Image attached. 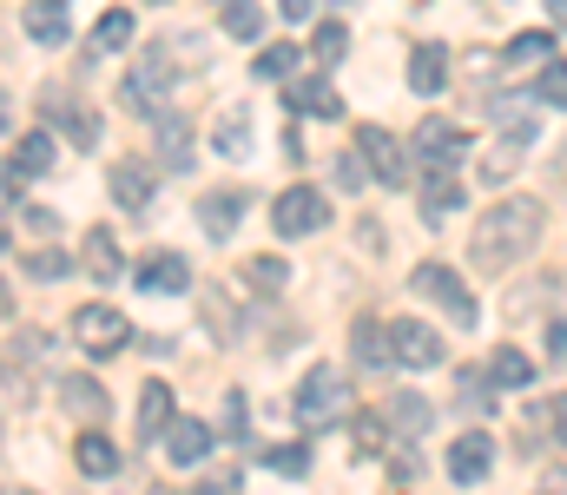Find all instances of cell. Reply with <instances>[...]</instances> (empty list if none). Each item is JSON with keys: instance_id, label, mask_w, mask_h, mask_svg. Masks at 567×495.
I'll use <instances>...</instances> for the list:
<instances>
[{"instance_id": "45", "label": "cell", "mask_w": 567, "mask_h": 495, "mask_svg": "<svg viewBox=\"0 0 567 495\" xmlns=\"http://www.w3.org/2000/svg\"><path fill=\"white\" fill-rule=\"evenodd\" d=\"M548 357H555V363H567V318H555V324H548Z\"/></svg>"}, {"instance_id": "4", "label": "cell", "mask_w": 567, "mask_h": 495, "mask_svg": "<svg viewBox=\"0 0 567 495\" xmlns=\"http://www.w3.org/2000/svg\"><path fill=\"white\" fill-rule=\"evenodd\" d=\"M73 343H80L86 357H120V350L133 343V324H126V311H113V305H80V311H73Z\"/></svg>"}, {"instance_id": "50", "label": "cell", "mask_w": 567, "mask_h": 495, "mask_svg": "<svg viewBox=\"0 0 567 495\" xmlns=\"http://www.w3.org/2000/svg\"><path fill=\"white\" fill-rule=\"evenodd\" d=\"M555 185L567 192V140H561V153H555Z\"/></svg>"}, {"instance_id": "16", "label": "cell", "mask_w": 567, "mask_h": 495, "mask_svg": "<svg viewBox=\"0 0 567 495\" xmlns=\"http://www.w3.org/2000/svg\"><path fill=\"white\" fill-rule=\"evenodd\" d=\"M284 100H290V113H310V120H337L343 113V100H337L330 80H290Z\"/></svg>"}, {"instance_id": "6", "label": "cell", "mask_w": 567, "mask_h": 495, "mask_svg": "<svg viewBox=\"0 0 567 495\" xmlns=\"http://www.w3.org/2000/svg\"><path fill=\"white\" fill-rule=\"evenodd\" d=\"M390 343H396L390 357L410 363V370H435V363H442V337L429 324H416V318H396V324H390Z\"/></svg>"}, {"instance_id": "5", "label": "cell", "mask_w": 567, "mask_h": 495, "mask_svg": "<svg viewBox=\"0 0 567 495\" xmlns=\"http://www.w3.org/2000/svg\"><path fill=\"white\" fill-rule=\"evenodd\" d=\"M271 225H278V238H310L330 225V198L317 185H284L278 205H271Z\"/></svg>"}, {"instance_id": "22", "label": "cell", "mask_w": 567, "mask_h": 495, "mask_svg": "<svg viewBox=\"0 0 567 495\" xmlns=\"http://www.w3.org/2000/svg\"><path fill=\"white\" fill-rule=\"evenodd\" d=\"M80 265L100 278V285H113L120 278V245H113V231L100 225V231H86V251H80Z\"/></svg>"}, {"instance_id": "3", "label": "cell", "mask_w": 567, "mask_h": 495, "mask_svg": "<svg viewBox=\"0 0 567 495\" xmlns=\"http://www.w3.org/2000/svg\"><path fill=\"white\" fill-rule=\"evenodd\" d=\"M410 291H416V298H429V305H442L455 330H475V324H482V311H475V298H468V285H462V271H449V265H416Z\"/></svg>"}, {"instance_id": "9", "label": "cell", "mask_w": 567, "mask_h": 495, "mask_svg": "<svg viewBox=\"0 0 567 495\" xmlns=\"http://www.w3.org/2000/svg\"><path fill=\"white\" fill-rule=\"evenodd\" d=\"M410 146H416V159H423V165H435V172H449V165H462V153H468V140H462V133H455L449 120H423Z\"/></svg>"}, {"instance_id": "42", "label": "cell", "mask_w": 567, "mask_h": 495, "mask_svg": "<svg viewBox=\"0 0 567 495\" xmlns=\"http://www.w3.org/2000/svg\"><path fill=\"white\" fill-rule=\"evenodd\" d=\"M363 178H370L363 153H343V159H337V185H363Z\"/></svg>"}, {"instance_id": "54", "label": "cell", "mask_w": 567, "mask_h": 495, "mask_svg": "<svg viewBox=\"0 0 567 495\" xmlns=\"http://www.w3.org/2000/svg\"><path fill=\"white\" fill-rule=\"evenodd\" d=\"M218 7H225V0H218Z\"/></svg>"}, {"instance_id": "41", "label": "cell", "mask_w": 567, "mask_h": 495, "mask_svg": "<svg viewBox=\"0 0 567 495\" xmlns=\"http://www.w3.org/2000/svg\"><path fill=\"white\" fill-rule=\"evenodd\" d=\"M192 495H238V470H212V476H205Z\"/></svg>"}, {"instance_id": "38", "label": "cell", "mask_w": 567, "mask_h": 495, "mask_svg": "<svg viewBox=\"0 0 567 495\" xmlns=\"http://www.w3.org/2000/svg\"><path fill=\"white\" fill-rule=\"evenodd\" d=\"M535 100L567 106V60H548V66H542V80H535Z\"/></svg>"}, {"instance_id": "21", "label": "cell", "mask_w": 567, "mask_h": 495, "mask_svg": "<svg viewBox=\"0 0 567 495\" xmlns=\"http://www.w3.org/2000/svg\"><path fill=\"white\" fill-rule=\"evenodd\" d=\"M113 198H120L126 212H145V205H152V172H145L140 159L113 165Z\"/></svg>"}, {"instance_id": "19", "label": "cell", "mask_w": 567, "mask_h": 495, "mask_svg": "<svg viewBox=\"0 0 567 495\" xmlns=\"http://www.w3.org/2000/svg\"><path fill=\"white\" fill-rule=\"evenodd\" d=\"M53 159H60V153H53V140H47V133H27V140L13 146L7 178H47V172H53Z\"/></svg>"}, {"instance_id": "36", "label": "cell", "mask_w": 567, "mask_h": 495, "mask_svg": "<svg viewBox=\"0 0 567 495\" xmlns=\"http://www.w3.org/2000/svg\"><path fill=\"white\" fill-rule=\"evenodd\" d=\"M265 463H271L278 476H310V450H303V443H278V450H265Z\"/></svg>"}, {"instance_id": "26", "label": "cell", "mask_w": 567, "mask_h": 495, "mask_svg": "<svg viewBox=\"0 0 567 495\" xmlns=\"http://www.w3.org/2000/svg\"><path fill=\"white\" fill-rule=\"evenodd\" d=\"M158 159L178 165V172L192 165V126H185V120H172V113H158Z\"/></svg>"}, {"instance_id": "47", "label": "cell", "mask_w": 567, "mask_h": 495, "mask_svg": "<svg viewBox=\"0 0 567 495\" xmlns=\"http://www.w3.org/2000/svg\"><path fill=\"white\" fill-rule=\"evenodd\" d=\"M310 7H317V0H278V13L290 20V27H297V20H310Z\"/></svg>"}, {"instance_id": "55", "label": "cell", "mask_w": 567, "mask_h": 495, "mask_svg": "<svg viewBox=\"0 0 567 495\" xmlns=\"http://www.w3.org/2000/svg\"><path fill=\"white\" fill-rule=\"evenodd\" d=\"M152 495H158V489H152Z\"/></svg>"}, {"instance_id": "27", "label": "cell", "mask_w": 567, "mask_h": 495, "mask_svg": "<svg viewBox=\"0 0 567 495\" xmlns=\"http://www.w3.org/2000/svg\"><path fill=\"white\" fill-rule=\"evenodd\" d=\"M133 33H140V20H133L126 7H113V13L93 27V47H100V53H126V47H133Z\"/></svg>"}, {"instance_id": "31", "label": "cell", "mask_w": 567, "mask_h": 495, "mask_svg": "<svg viewBox=\"0 0 567 495\" xmlns=\"http://www.w3.org/2000/svg\"><path fill=\"white\" fill-rule=\"evenodd\" d=\"M212 146H218L225 159H245V153H251V113H245V106H238V113H225V120H218V140H212Z\"/></svg>"}, {"instance_id": "2", "label": "cell", "mask_w": 567, "mask_h": 495, "mask_svg": "<svg viewBox=\"0 0 567 495\" xmlns=\"http://www.w3.org/2000/svg\"><path fill=\"white\" fill-rule=\"evenodd\" d=\"M343 410H350V383L337 377V363H310L303 383H297V396H290V416L303 430H330Z\"/></svg>"}, {"instance_id": "30", "label": "cell", "mask_w": 567, "mask_h": 495, "mask_svg": "<svg viewBox=\"0 0 567 495\" xmlns=\"http://www.w3.org/2000/svg\"><path fill=\"white\" fill-rule=\"evenodd\" d=\"M449 212H462V185H455L449 172H435V178H429V192H423V218H429V225H442Z\"/></svg>"}, {"instance_id": "44", "label": "cell", "mask_w": 567, "mask_h": 495, "mask_svg": "<svg viewBox=\"0 0 567 495\" xmlns=\"http://www.w3.org/2000/svg\"><path fill=\"white\" fill-rule=\"evenodd\" d=\"M548 430H555V443L567 450V396H555V403H548Z\"/></svg>"}, {"instance_id": "43", "label": "cell", "mask_w": 567, "mask_h": 495, "mask_svg": "<svg viewBox=\"0 0 567 495\" xmlns=\"http://www.w3.org/2000/svg\"><path fill=\"white\" fill-rule=\"evenodd\" d=\"M40 350H47L40 330H20V337H13V357H20V363H40Z\"/></svg>"}, {"instance_id": "17", "label": "cell", "mask_w": 567, "mask_h": 495, "mask_svg": "<svg viewBox=\"0 0 567 495\" xmlns=\"http://www.w3.org/2000/svg\"><path fill=\"white\" fill-rule=\"evenodd\" d=\"M449 86V53L435 47V40H423L416 53H410V93H423V100H435Z\"/></svg>"}, {"instance_id": "37", "label": "cell", "mask_w": 567, "mask_h": 495, "mask_svg": "<svg viewBox=\"0 0 567 495\" xmlns=\"http://www.w3.org/2000/svg\"><path fill=\"white\" fill-rule=\"evenodd\" d=\"M66 265H73V258H66V251H53V245L27 251V278H40V285H47V278H66Z\"/></svg>"}, {"instance_id": "34", "label": "cell", "mask_w": 567, "mask_h": 495, "mask_svg": "<svg viewBox=\"0 0 567 495\" xmlns=\"http://www.w3.org/2000/svg\"><path fill=\"white\" fill-rule=\"evenodd\" d=\"M225 33H231V40H258V33H265L258 0H225Z\"/></svg>"}, {"instance_id": "25", "label": "cell", "mask_w": 567, "mask_h": 495, "mask_svg": "<svg viewBox=\"0 0 567 495\" xmlns=\"http://www.w3.org/2000/svg\"><path fill=\"white\" fill-rule=\"evenodd\" d=\"M238 278H245L251 291H265V298H284L290 265H284V258H245V265H238Z\"/></svg>"}, {"instance_id": "11", "label": "cell", "mask_w": 567, "mask_h": 495, "mask_svg": "<svg viewBox=\"0 0 567 495\" xmlns=\"http://www.w3.org/2000/svg\"><path fill=\"white\" fill-rule=\"evenodd\" d=\"M488 470H495V436H482V430L455 436V450H449V476H455V483H482Z\"/></svg>"}, {"instance_id": "51", "label": "cell", "mask_w": 567, "mask_h": 495, "mask_svg": "<svg viewBox=\"0 0 567 495\" xmlns=\"http://www.w3.org/2000/svg\"><path fill=\"white\" fill-rule=\"evenodd\" d=\"M7 120H13V100H7V93H0V133H7Z\"/></svg>"}, {"instance_id": "40", "label": "cell", "mask_w": 567, "mask_h": 495, "mask_svg": "<svg viewBox=\"0 0 567 495\" xmlns=\"http://www.w3.org/2000/svg\"><path fill=\"white\" fill-rule=\"evenodd\" d=\"M245 423H251V410H245V396L231 390V396H225V436H245Z\"/></svg>"}, {"instance_id": "18", "label": "cell", "mask_w": 567, "mask_h": 495, "mask_svg": "<svg viewBox=\"0 0 567 495\" xmlns=\"http://www.w3.org/2000/svg\"><path fill=\"white\" fill-rule=\"evenodd\" d=\"M47 106H53V120L66 126V140H73V146H100V120H93L80 100H66V93H47Z\"/></svg>"}, {"instance_id": "35", "label": "cell", "mask_w": 567, "mask_h": 495, "mask_svg": "<svg viewBox=\"0 0 567 495\" xmlns=\"http://www.w3.org/2000/svg\"><path fill=\"white\" fill-rule=\"evenodd\" d=\"M310 53H317V60H343V53H350V27H343V20H323L317 40H310Z\"/></svg>"}, {"instance_id": "46", "label": "cell", "mask_w": 567, "mask_h": 495, "mask_svg": "<svg viewBox=\"0 0 567 495\" xmlns=\"http://www.w3.org/2000/svg\"><path fill=\"white\" fill-rule=\"evenodd\" d=\"M27 231H60V218H53L47 205H33V212H27Z\"/></svg>"}, {"instance_id": "12", "label": "cell", "mask_w": 567, "mask_h": 495, "mask_svg": "<svg viewBox=\"0 0 567 495\" xmlns=\"http://www.w3.org/2000/svg\"><path fill=\"white\" fill-rule=\"evenodd\" d=\"M357 153H363V165H370L383 185H403V146H396L383 126H357Z\"/></svg>"}, {"instance_id": "48", "label": "cell", "mask_w": 567, "mask_h": 495, "mask_svg": "<svg viewBox=\"0 0 567 495\" xmlns=\"http://www.w3.org/2000/svg\"><path fill=\"white\" fill-rule=\"evenodd\" d=\"M548 27H555V33H567V0H548Z\"/></svg>"}, {"instance_id": "53", "label": "cell", "mask_w": 567, "mask_h": 495, "mask_svg": "<svg viewBox=\"0 0 567 495\" xmlns=\"http://www.w3.org/2000/svg\"><path fill=\"white\" fill-rule=\"evenodd\" d=\"M0 245H7V225H0Z\"/></svg>"}, {"instance_id": "10", "label": "cell", "mask_w": 567, "mask_h": 495, "mask_svg": "<svg viewBox=\"0 0 567 495\" xmlns=\"http://www.w3.org/2000/svg\"><path fill=\"white\" fill-rule=\"evenodd\" d=\"M140 291H145V298H178V291H192V265H185L178 251L145 258V265H140Z\"/></svg>"}, {"instance_id": "8", "label": "cell", "mask_w": 567, "mask_h": 495, "mask_svg": "<svg viewBox=\"0 0 567 495\" xmlns=\"http://www.w3.org/2000/svg\"><path fill=\"white\" fill-rule=\"evenodd\" d=\"M205 450H212V430H205L198 416H172V423H165V463H172V470H198Z\"/></svg>"}, {"instance_id": "29", "label": "cell", "mask_w": 567, "mask_h": 495, "mask_svg": "<svg viewBox=\"0 0 567 495\" xmlns=\"http://www.w3.org/2000/svg\"><path fill=\"white\" fill-rule=\"evenodd\" d=\"M172 423V390L165 383H145L140 390V436H165Z\"/></svg>"}, {"instance_id": "52", "label": "cell", "mask_w": 567, "mask_h": 495, "mask_svg": "<svg viewBox=\"0 0 567 495\" xmlns=\"http://www.w3.org/2000/svg\"><path fill=\"white\" fill-rule=\"evenodd\" d=\"M7 495H33V489H7Z\"/></svg>"}, {"instance_id": "28", "label": "cell", "mask_w": 567, "mask_h": 495, "mask_svg": "<svg viewBox=\"0 0 567 495\" xmlns=\"http://www.w3.org/2000/svg\"><path fill=\"white\" fill-rule=\"evenodd\" d=\"M455 410H468V416L495 410V377H488V370H462V383H455Z\"/></svg>"}, {"instance_id": "33", "label": "cell", "mask_w": 567, "mask_h": 495, "mask_svg": "<svg viewBox=\"0 0 567 495\" xmlns=\"http://www.w3.org/2000/svg\"><path fill=\"white\" fill-rule=\"evenodd\" d=\"M383 357H390V330L377 324V318H357V363H363V370H377Z\"/></svg>"}, {"instance_id": "15", "label": "cell", "mask_w": 567, "mask_h": 495, "mask_svg": "<svg viewBox=\"0 0 567 495\" xmlns=\"http://www.w3.org/2000/svg\"><path fill=\"white\" fill-rule=\"evenodd\" d=\"M205 60H212V47H205V40H158V47L145 53V66H152L158 80H165L172 66H178V73H198Z\"/></svg>"}, {"instance_id": "20", "label": "cell", "mask_w": 567, "mask_h": 495, "mask_svg": "<svg viewBox=\"0 0 567 495\" xmlns=\"http://www.w3.org/2000/svg\"><path fill=\"white\" fill-rule=\"evenodd\" d=\"M73 463H80L86 476H100V483H106V476H120V450H113L100 430H86V436L73 443Z\"/></svg>"}, {"instance_id": "7", "label": "cell", "mask_w": 567, "mask_h": 495, "mask_svg": "<svg viewBox=\"0 0 567 495\" xmlns=\"http://www.w3.org/2000/svg\"><path fill=\"white\" fill-rule=\"evenodd\" d=\"M245 212H251V198H245L238 185H218V192L198 198V225H205L212 238H231V231L245 225Z\"/></svg>"}, {"instance_id": "13", "label": "cell", "mask_w": 567, "mask_h": 495, "mask_svg": "<svg viewBox=\"0 0 567 495\" xmlns=\"http://www.w3.org/2000/svg\"><path fill=\"white\" fill-rule=\"evenodd\" d=\"M383 423H390L396 436H429V423H435V403H429L423 390H396V396L383 403Z\"/></svg>"}, {"instance_id": "23", "label": "cell", "mask_w": 567, "mask_h": 495, "mask_svg": "<svg viewBox=\"0 0 567 495\" xmlns=\"http://www.w3.org/2000/svg\"><path fill=\"white\" fill-rule=\"evenodd\" d=\"M60 403H66L73 416H86V423L106 416V390H100L93 377H66V383H60Z\"/></svg>"}, {"instance_id": "24", "label": "cell", "mask_w": 567, "mask_h": 495, "mask_svg": "<svg viewBox=\"0 0 567 495\" xmlns=\"http://www.w3.org/2000/svg\"><path fill=\"white\" fill-rule=\"evenodd\" d=\"M488 377H495V390H528V383H535V357L495 350V357H488Z\"/></svg>"}, {"instance_id": "49", "label": "cell", "mask_w": 567, "mask_h": 495, "mask_svg": "<svg viewBox=\"0 0 567 495\" xmlns=\"http://www.w3.org/2000/svg\"><path fill=\"white\" fill-rule=\"evenodd\" d=\"M542 495H567V470H548V483H542Z\"/></svg>"}, {"instance_id": "14", "label": "cell", "mask_w": 567, "mask_h": 495, "mask_svg": "<svg viewBox=\"0 0 567 495\" xmlns=\"http://www.w3.org/2000/svg\"><path fill=\"white\" fill-rule=\"evenodd\" d=\"M20 27H27V40H40V47H60V40L73 33L60 0H27V7H20Z\"/></svg>"}, {"instance_id": "32", "label": "cell", "mask_w": 567, "mask_h": 495, "mask_svg": "<svg viewBox=\"0 0 567 495\" xmlns=\"http://www.w3.org/2000/svg\"><path fill=\"white\" fill-rule=\"evenodd\" d=\"M555 60V33H515L508 40V66H548Z\"/></svg>"}, {"instance_id": "39", "label": "cell", "mask_w": 567, "mask_h": 495, "mask_svg": "<svg viewBox=\"0 0 567 495\" xmlns=\"http://www.w3.org/2000/svg\"><path fill=\"white\" fill-rule=\"evenodd\" d=\"M297 73V47H265L258 53V80H290Z\"/></svg>"}, {"instance_id": "1", "label": "cell", "mask_w": 567, "mask_h": 495, "mask_svg": "<svg viewBox=\"0 0 567 495\" xmlns=\"http://www.w3.org/2000/svg\"><path fill=\"white\" fill-rule=\"evenodd\" d=\"M542 225H548V205H542V198H528V192L502 198V205L475 225V245H468L475 271H515V265L542 245Z\"/></svg>"}]
</instances>
